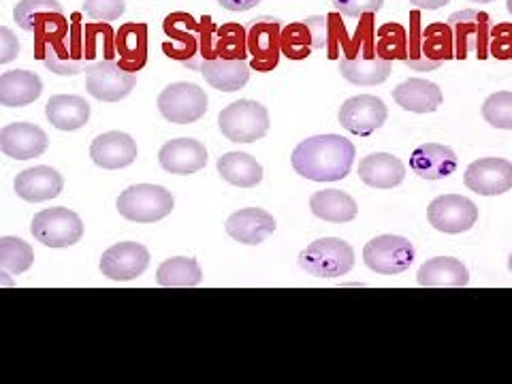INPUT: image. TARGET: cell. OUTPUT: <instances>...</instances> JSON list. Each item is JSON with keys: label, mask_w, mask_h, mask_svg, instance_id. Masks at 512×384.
I'll return each instance as SVG.
<instances>
[{"label": "cell", "mask_w": 512, "mask_h": 384, "mask_svg": "<svg viewBox=\"0 0 512 384\" xmlns=\"http://www.w3.org/2000/svg\"><path fill=\"white\" fill-rule=\"evenodd\" d=\"M45 116L58 131H77L90 120V103L75 94H56L47 101Z\"/></svg>", "instance_id": "cell-30"}, {"label": "cell", "mask_w": 512, "mask_h": 384, "mask_svg": "<svg viewBox=\"0 0 512 384\" xmlns=\"http://www.w3.org/2000/svg\"><path fill=\"white\" fill-rule=\"evenodd\" d=\"M395 103L412 114H431L442 105V90L421 77L406 79L393 90Z\"/></svg>", "instance_id": "cell-29"}, {"label": "cell", "mask_w": 512, "mask_h": 384, "mask_svg": "<svg viewBox=\"0 0 512 384\" xmlns=\"http://www.w3.org/2000/svg\"><path fill=\"white\" fill-rule=\"evenodd\" d=\"M64 13L58 0H20L13 7V20L26 32H35L37 26L50 15Z\"/></svg>", "instance_id": "cell-38"}, {"label": "cell", "mask_w": 512, "mask_h": 384, "mask_svg": "<svg viewBox=\"0 0 512 384\" xmlns=\"http://www.w3.org/2000/svg\"><path fill=\"white\" fill-rule=\"evenodd\" d=\"M18 54H20L18 37L13 35L11 28L3 26L0 28V64H9L11 60L18 58Z\"/></svg>", "instance_id": "cell-46"}, {"label": "cell", "mask_w": 512, "mask_h": 384, "mask_svg": "<svg viewBox=\"0 0 512 384\" xmlns=\"http://www.w3.org/2000/svg\"><path fill=\"white\" fill-rule=\"evenodd\" d=\"M69 30L71 26L67 20H64V13H56V15H50L47 20H43L35 30V56L41 58L43 47Z\"/></svg>", "instance_id": "cell-41"}, {"label": "cell", "mask_w": 512, "mask_h": 384, "mask_svg": "<svg viewBox=\"0 0 512 384\" xmlns=\"http://www.w3.org/2000/svg\"><path fill=\"white\" fill-rule=\"evenodd\" d=\"M357 150L340 135H316L301 141L291 163L301 178L312 182H340L352 171Z\"/></svg>", "instance_id": "cell-1"}, {"label": "cell", "mask_w": 512, "mask_h": 384, "mask_svg": "<svg viewBox=\"0 0 512 384\" xmlns=\"http://www.w3.org/2000/svg\"><path fill=\"white\" fill-rule=\"evenodd\" d=\"M472 3H483V5H487V3H493V0H472Z\"/></svg>", "instance_id": "cell-50"}, {"label": "cell", "mask_w": 512, "mask_h": 384, "mask_svg": "<svg viewBox=\"0 0 512 384\" xmlns=\"http://www.w3.org/2000/svg\"><path fill=\"white\" fill-rule=\"evenodd\" d=\"M416 282L425 288H463L470 282L468 267L453 256H436L421 265Z\"/></svg>", "instance_id": "cell-27"}, {"label": "cell", "mask_w": 512, "mask_h": 384, "mask_svg": "<svg viewBox=\"0 0 512 384\" xmlns=\"http://www.w3.org/2000/svg\"><path fill=\"white\" fill-rule=\"evenodd\" d=\"M455 58L453 32L448 24L436 22L427 28L421 26V11H410V32H408V56L406 67L414 71H436L440 64Z\"/></svg>", "instance_id": "cell-2"}, {"label": "cell", "mask_w": 512, "mask_h": 384, "mask_svg": "<svg viewBox=\"0 0 512 384\" xmlns=\"http://www.w3.org/2000/svg\"><path fill=\"white\" fill-rule=\"evenodd\" d=\"M466 186L483 197H498L512 190V163L506 158H480L463 175Z\"/></svg>", "instance_id": "cell-16"}, {"label": "cell", "mask_w": 512, "mask_h": 384, "mask_svg": "<svg viewBox=\"0 0 512 384\" xmlns=\"http://www.w3.org/2000/svg\"><path fill=\"white\" fill-rule=\"evenodd\" d=\"M414 246L402 235H378L363 248V261L374 274L399 276L414 263Z\"/></svg>", "instance_id": "cell-9"}, {"label": "cell", "mask_w": 512, "mask_h": 384, "mask_svg": "<svg viewBox=\"0 0 512 384\" xmlns=\"http://www.w3.org/2000/svg\"><path fill=\"white\" fill-rule=\"evenodd\" d=\"M218 128L233 143H254L269 131V111L256 101H235L220 111Z\"/></svg>", "instance_id": "cell-6"}, {"label": "cell", "mask_w": 512, "mask_h": 384, "mask_svg": "<svg viewBox=\"0 0 512 384\" xmlns=\"http://www.w3.org/2000/svg\"><path fill=\"white\" fill-rule=\"evenodd\" d=\"M150 267V252L139 242H120L101 256V274L109 280L126 282L146 274Z\"/></svg>", "instance_id": "cell-15"}, {"label": "cell", "mask_w": 512, "mask_h": 384, "mask_svg": "<svg viewBox=\"0 0 512 384\" xmlns=\"http://www.w3.org/2000/svg\"><path fill=\"white\" fill-rule=\"evenodd\" d=\"M448 28L453 32L455 58L466 60L470 52L478 56V60L489 58V39H491V18L485 11L463 9L448 18Z\"/></svg>", "instance_id": "cell-7"}, {"label": "cell", "mask_w": 512, "mask_h": 384, "mask_svg": "<svg viewBox=\"0 0 512 384\" xmlns=\"http://www.w3.org/2000/svg\"><path fill=\"white\" fill-rule=\"evenodd\" d=\"M276 231V218L261 207H244L227 220V233L231 239L246 246H259Z\"/></svg>", "instance_id": "cell-22"}, {"label": "cell", "mask_w": 512, "mask_h": 384, "mask_svg": "<svg viewBox=\"0 0 512 384\" xmlns=\"http://www.w3.org/2000/svg\"><path fill=\"white\" fill-rule=\"evenodd\" d=\"M508 269H510V274H512V254L508 256Z\"/></svg>", "instance_id": "cell-51"}, {"label": "cell", "mask_w": 512, "mask_h": 384, "mask_svg": "<svg viewBox=\"0 0 512 384\" xmlns=\"http://www.w3.org/2000/svg\"><path fill=\"white\" fill-rule=\"evenodd\" d=\"M158 111L173 124H192L205 116L207 96L197 84H171L158 96Z\"/></svg>", "instance_id": "cell-11"}, {"label": "cell", "mask_w": 512, "mask_h": 384, "mask_svg": "<svg viewBox=\"0 0 512 384\" xmlns=\"http://www.w3.org/2000/svg\"><path fill=\"white\" fill-rule=\"evenodd\" d=\"M116 58L120 67L137 73L148 62V26L146 24H124L116 32Z\"/></svg>", "instance_id": "cell-28"}, {"label": "cell", "mask_w": 512, "mask_h": 384, "mask_svg": "<svg viewBox=\"0 0 512 384\" xmlns=\"http://www.w3.org/2000/svg\"><path fill=\"white\" fill-rule=\"evenodd\" d=\"M50 139L37 124L13 122L0 131V150L13 160H30L45 154Z\"/></svg>", "instance_id": "cell-18"}, {"label": "cell", "mask_w": 512, "mask_h": 384, "mask_svg": "<svg viewBox=\"0 0 512 384\" xmlns=\"http://www.w3.org/2000/svg\"><path fill=\"white\" fill-rule=\"evenodd\" d=\"M118 212L122 218L128 222H137V224H152L167 218L173 207V195L156 184H137L126 188L122 195L118 197Z\"/></svg>", "instance_id": "cell-5"}, {"label": "cell", "mask_w": 512, "mask_h": 384, "mask_svg": "<svg viewBox=\"0 0 512 384\" xmlns=\"http://www.w3.org/2000/svg\"><path fill=\"white\" fill-rule=\"evenodd\" d=\"M359 178L365 186L378 190L397 188L406 178V167L402 160L387 152L367 154L359 163Z\"/></svg>", "instance_id": "cell-25"}, {"label": "cell", "mask_w": 512, "mask_h": 384, "mask_svg": "<svg viewBox=\"0 0 512 384\" xmlns=\"http://www.w3.org/2000/svg\"><path fill=\"white\" fill-rule=\"evenodd\" d=\"M156 280L165 288H192L203 280V271L190 256H171V259L160 263Z\"/></svg>", "instance_id": "cell-34"}, {"label": "cell", "mask_w": 512, "mask_h": 384, "mask_svg": "<svg viewBox=\"0 0 512 384\" xmlns=\"http://www.w3.org/2000/svg\"><path fill=\"white\" fill-rule=\"evenodd\" d=\"M280 35L282 26L274 18H261L252 22L248 30V54L252 56L250 67L259 73H269L278 67L280 60Z\"/></svg>", "instance_id": "cell-17"}, {"label": "cell", "mask_w": 512, "mask_h": 384, "mask_svg": "<svg viewBox=\"0 0 512 384\" xmlns=\"http://www.w3.org/2000/svg\"><path fill=\"white\" fill-rule=\"evenodd\" d=\"M410 169L423 180H444L457 171V154L442 143H423L410 156Z\"/></svg>", "instance_id": "cell-24"}, {"label": "cell", "mask_w": 512, "mask_h": 384, "mask_svg": "<svg viewBox=\"0 0 512 384\" xmlns=\"http://www.w3.org/2000/svg\"><path fill=\"white\" fill-rule=\"evenodd\" d=\"M333 9L344 18H363V15H374L382 9L384 0H331Z\"/></svg>", "instance_id": "cell-45"}, {"label": "cell", "mask_w": 512, "mask_h": 384, "mask_svg": "<svg viewBox=\"0 0 512 384\" xmlns=\"http://www.w3.org/2000/svg\"><path fill=\"white\" fill-rule=\"evenodd\" d=\"M483 118L493 128L512 131V92H495L483 105Z\"/></svg>", "instance_id": "cell-40"}, {"label": "cell", "mask_w": 512, "mask_h": 384, "mask_svg": "<svg viewBox=\"0 0 512 384\" xmlns=\"http://www.w3.org/2000/svg\"><path fill=\"white\" fill-rule=\"evenodd\" d=\"M216 58L246 60L248 54V30L242 24H222L214 39Z\"/></svg>", "instance_id": "cell-37"}, {"label": "cell", "mask_w": 512, "mask_h": 384, "mask_svg": "<svg viewBox=\"0 0 512 384\" xmlns=\"http://www.w3.org/2000/svg\"><path fill=\"white\" fill-rule=\"evenodd\" d=\"M43 92V82L35 71H7L0 75V105L26 107Z\"/></svg>", "instance_id": "cell-31"}, {"label": "cell", "mask_w": 512, "mask_h": 384, "mask_svg": "<svg viewBox=\"0 0 512 384\" xmlns=\"http://www.w3.org/2000/svg\"><path fill=\"white\" fill-rule=\"evenodd\" d=\"M340 124L348 133L357 137H370L378 128L387 122L389 109L382 103V99L372 94H359L348 99L340 107Z\"/></svg>", "instance_id": "cell-14"}, {"label": "cell", "mask_w": 512, "mask_h": 384, "mask_svg": "<svg viewBox=\"0 0 512 384\" xmlns=\"http://www.w3.org/2000/svg\"><path fill=\"white\" fill-rule=\"evenodd\" d=\"M506 9H508V13L512 15V0H506Z\"/></svg>", "instance_id": "cell-49"}, {"label": "cell", "mask_w": 512, "mask_h": 384, "mask_svg": "<svg viewBox=\"0 0 512 384\" xmlns=\"http://www.w3.org/2000/svg\"><path fill=\"white\" fill-rule=\"evenodd\" d=\"M427 220L440 233L459 235L478 222V207L468 197L442 195L429 203Z\"/></svg>", "instance_id": "cell-13"}, {"label": "cell", "mask_w": 512, "mask_h": 384, "mask_svg": "<svg viewBox=\"0 0 512 384\" xmlns=\"http://www.w3.org/2000/svg\"><path fill=\"white\" fill-rule=\"evenodd\" d=\"M327 22H329V26H327V56L331 60H338L342 52L346 54L348 45H350V37L346 35V26H344L342 15L338 11L327 15Z\"/></svg>", "instance_id": "cell-42"}, {"label": "cell", "mask_w": 512, "mask_h": 384, "mask_svg": "<svg viewBox=\"0 0 512 384\" xmlns=\"http://www.w3.org/2000/svg\"><path fill=\"white\" fill-rule=\"evenodd\" d=\"M299 267L314 278H342L355 267V250L344 239H316L299 252Z\"/></svg>", "instance_id": "cell-4"}, {"label": "cell", "mask_w": 512, "mask_h": 384, "mask_svg": "<svg viewBox=\"0 0 512 384\" xmlns=\"http://www.w3.org/2000/svg\"><path fill=\"white\" fill-rule=\"evenodd\" d=\"M84 11L92 22H114L126 11V0H84Z\"/></svg>", "instance_id": "cell-43"}, {"label": "cell", "mask_w": 512, "mask_h": 384, "mask_svg": "<svg viewBox=\"0 0 512 384\" xmlns=\"http://www.w3.org/2000/svg\"><path fill=\"white\" fill-rule=\"evenodd\" d=\"M71 18V30L47 43L41 54L45 67L56 75H79L88 71L90 64H94L88 56L82 13H73Z\"/></svg>", "instance_id": "cell-3"}, {"label": "cell", "mask_w": 512, "mask_h": 384, "mask_svg": "<svg viewBox=\"0 0 512 384\" xmlns=\"http://www.w3.org/2000/svg\"><path fill=\"white\" fill-rule=\"evenodd\" d=\"M218 3L227 11H250L261 3V0H218Z\"/></svg>", "instance_id": "cell-47"}, {"label": "cell", "mask_w": 512, "mask_h": 384, "mask_svg": "<svg viewBox=\"0 0 512 384\" xmlns=\"http://www.w3.org/2000/svg\"><path fill=\"white\" fill-rule=\"evenodd\" d=\"M35 263V252H32L30 244H26L20 237H3L0 239V269L5 274L20 276Z\"/></svg>", "instance_id": "cell-36"}, {"label": "cell", "mask_w": 512, "mask_h": 384, "mask_svg": "<svg viewBox=\"0 0 512 384\" xmlns=\"http://www.w3.org/2000/svg\"><path fill=\"white\" fill-rule=\"evenodd\" d=\"M137 86L135 73L120 67L116 60H99L90 64L86 75V88L90 96L103 103H116L126 99Z\"/></svg>", "instance_id": "cell-12"}, {"label": "cell", "mask_w": 512, "mask_h": 384, "mask_svg": "<svg viewBox=\"0 0 512 384\" xmlns=\"http://www.w3.org/2000/svg\"><path fill=\"white\" fill-rule=\"evenodd\" d=\"M340 73L352 86H380L391 75V60L374 52H357L340 58Z\"/></svg>", "instance_id": "cell-23"}, {"label": "cell", "mask_w": 512, "mask_h": 384, "mask_svg": "<svg viewBox=\"0 0 512 384\" xmlns=\"http://www.w3.org/2000/svg\"><path fill=\"white\" fill-rule=\"evenodd\" d=\"M216 169L224 182L237 188H254L263 182V167L259 160L246 152L222 154L216 163Z\"/></svg>", "instance_id": "cell-33"}, {"label": "cell", "mask_w": 512, "mask_h": 384, "mask_svg": "<svg viewBox=\"0 0 512 384\" xmlns=\"http://www.w3.org/2000/svg\"><path fill=\"white\" fill-rule=\"evenodd\" d=\"M90 156L94 160V165H99L101 169H124L137 160V143L131 135H126L122 131H109L92 141Z\"/></svg>", "instance_id": "cell-20"}, {"label": "cell", "mask_w": 512, "mask_h": 384, "mask_svg": "<svg viewBox=\"0 0 512 384\" xmlns=\"http://www.w3.org/2000/svg\"><path fill=\"white\" fill-rule=\"evenodd\" d=\"M167 41L163 43V52L178 60L184 69H190V64L199 58L201 52V20L197 22L190 13L175 11L169 13L163 24Z\"/></svg>", "instance_id": "cell-10"}, {"label": "cell", "mask_w": 512, "mask_h": 384, "mask_svg": "<svg viewBox=\"0 0 512 384\" xmlns=\"http://www.w3.org/2000/svg\"><path fill=\"white\" fill-rule=\"evenodd\" d=\"M163 171L173 175H192L207 165V150L197 139H171L158 152Z\"/></svg>", "instance_id": "cell-19"}, {"label": "cell", "mask_w": 512, "mask_h": 384, "mask_svg": "<svg viewBox=\"0 0 512 384\" xmlns=\"http://www.w3.org/2000/svg\"><path fill=\"white\" fill-rule=\"evenodd\" d=\"M410 3L414 5V7H419V9H442V7H446L448 3H451V0H410Z\"/></svg>", "instance_id": "cell-48"}, {"label": "cell", "mask_w": 512, "mask_h": 384, "mask_svg": "<svg viewBox=\"0 0 512 384\" xmlns=\"http://www.w3.org/2000/svg\"><path fill=\"white\" fill-rule=\"evenodd\" d=\"M310 210L320 220L333 222V224H344V222H352L357 218L359 205L348 195V192L318 190L310 197Z\"/></svg>", "instance_id": "cell-32"}, {"label": "cell", "mask_w": 512, "mask_h": 384, "mask_svg": "<svg viewBox=\"0 0 512 384\" xmlns=\"http://www.w3.org/2000/svg\"><path fill=\"white\" fill-rule=\"evenodd\" d=\"M195 71H199L205 77V82L212 88L222 92H237L248 84L252 67L246 60L212 58V60H201L195 67Z\"/></svg>", "instance_id": "cell-26"}, {"label": "cell", "mask_w": 512, "mask_h": 384, "mask_svg": "<svg viewBox=\"0 0 512 384\" xmlns=\"http://www.w3.org/2000/svg\"><path fill=\"white\" fill-rule=\"evenodd\" d=\"M489 56L498 60H512V24L502 22L491 28Z\"/></svg>", "instance_id": "cell-44"}, {"label": "cell", "mask_w": 512, "mask_h": 384, "mask_svg": "<svg viewBox=\"0 0 512 384\" xmlns=\"http://www.w3.org/2000/svg\"><path fill=\"white\" fill-rule=\"evenodd\" d=\"M376 54L384 60H406L408 30L402 24H384L376 32Z\"/></svg>", "instance_id": "cell-39"}, {"label": "cell", "mask_w": 512, "mask_h": 384, "mask_svg": "<svg viewBox=\"0 0 512 384\" xmlns=\"http://www.w3.org/2000/svg\"><path fill=\"white\" fill-rule=\"evenodd\" d=\"M64 188V178L60 171L47 165L30 167L18 173L15 178V195L28 203H43L56 199Z\"/></svg>", "instance_id": "cell-21"}, {"label": "cell", "mask_w": 512, "mask_h": 384, "mask_svg": "<svg viewBox=\"0 0 512 384\" xmlns=\"http://www.w3.org/2000/svg\"><path fill=\"white\" fill-rule=\"evenodd\" d=\"M280 50L288 60H306L312 50H318L316 35L308 22H295L282 28Z\"/></svg>", "instance_id": "cell-35"}, {"label": "cell", "mask_w": 512, "mask_h": 384, "mask_svg": "<svg viewBox=\"0 0 512 384\" xmlns=\"http://www.w3.org/2000/svg\"><path fill=\"white\" fill-rule=\"evenodd\" d=\"M30 233L47 248H69L84 237V222L67 207H50L32 218Z\"/></svg>", "instance_id": "cell-8"}]
</instances>
